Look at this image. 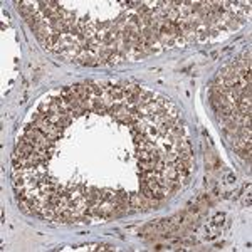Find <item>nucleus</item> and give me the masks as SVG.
<instances>
[{
    "label": "nucleus",
    "instance_id": "2",
    "mask_svg": "<svg viewBox=\"0 0 252 252\" xmlns=\"http://www.w3.org/2000/svg\"><path fill=\"white\" fill-rule=\"evenodd\" d=\"M224 218H225V215H224V214H217V215L214 217V224H215V225L222 224V222H224Z\"/></svg>",
    "mask_w": 252,
    "mask_h": 252
},
{
    "label": "nucleus",
    "instance_id": "3",
    "mask_svg": "<svg viewBox=\"0 0 252 252\" xmlns=\"http://www.w3.org/2000/svg\"><path fill=\"white\" fill-rule=\"evenodd\" d=\"M98 249H99V251H111L113 247H111V245H108V244H104V245H99Z\"/></svg>",
    "mask_w": 252,
    "mask_h": 252
},
{
    "label": "nucleus",
    "instance_id": "1",
    "mask_svg": "<svg viewBox=\"0 0 252 252\" xmlns=\"http://www.w3.org/2000/svg\"><path fill=\"white\" fill-rule=\"evenodd\" d=\"M136 158H138V162H151V151L136 150Z\"/></svg>",
    "mask_w": 252,
    "mask_h": 252
}]
</instances>
